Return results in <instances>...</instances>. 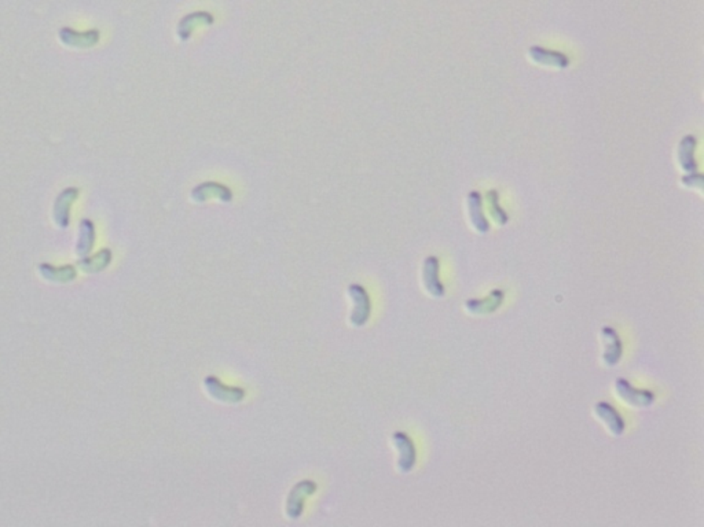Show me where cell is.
<instances>
[{
  "label": "cell",
  "instance_id": "1",
  "mask_svg": "<svg viewBox=\"0 0 704 527\" xmlns=\"http://www.w3.org/2000/svg\"><path fill=\"white\" fill-rule=\"evenodd\" d=\"M348 292L353 301L351 323L355 327H362L368 323L371 317V304L369 294L361 285H351Z\"/></svg>",
  "mask_w": 704,
  "mask_h": 527
},
{
  "label": "cell",
  "instance_id": "2",
  "mask_svg": "<svg viewBox=\"0 0 704 527\" xmlns=\"http://www.w3.org/2000/svg\"><path fill=\"white\" fill-rule=\"evenodd\" d=\"M316 491V483L313 481H301L291 491L286 501V513L291 519H298L304 509V500Z\"/></svg>",
  "mask_w": 704,
  "mask_h": 527
},
{
  "label": "cell",
  "instance_id": "3",
  "mask_svg": "<svg viewBox=\"0 0 704 527\" xmlns=\"http://www.w3.org/2000/svg\"><path fill=\"white\" fill-rule=\"evenodd\" d=\"M79 188L76 187H68L64 191L58 194L54 200V209H53V216L54 221L61 228H68L71 224V208L76 200L79 198Z\"/></svg>",
  "mask_w": 704,
  "mask_h": 527
},
{
  "label": "cell",
  "instance_id": "4",
  "mask_svg": "<svg viewBox=\"0 0 704 527\" xmlns=\"http://www.w3.org/2000/svg\"><path fill=\"white\" fill-rule=\"evenodd\" d=\"M615 387H616L619 397L633 406L647 408L649 405H652V402L655 400V396L652 392L643 390V389H634L630 383L628 382L626 379H622V378L615 382Z\"/></svg>",
  "mask_w": 704,
  "mask_h": 527
},
{
  "label": "cell",
  "instance_id": "5",
  "mask_svg": "<svg viewBox=\"0 0 704 527\" xmlns=\"http://www.w3.org/2000/svg\"><path fill=\"white\" fill-rule=\"evenodd\" d=\"M204 384L208 393L216 400L238 404L245 399V390L243 389L226 386L216 377H212V375L206 377Z\"/></svg>",
  "mask_w": 704,
  "mask_h": 527
},
{
  "label": "cell",
  "instance_id": "6",
  "mask_svg": "<svg viewBox=\"0 0 704 527\" xmlns=\"http://www.w3.org/2000/svg\"><path fill=\"white\" fill-rule=\"evenodd\" d=\"M58 36H59V40L68 47L91 48L99 41L101 35H99V31H96V29H90L86 32H77L72 28L66 26V28L59 29Z\"/></svg>",
  "mask_w": 704,
  "mask_h": 527
},
{
  "label": "cell",
  "instance_id": "7",
  "mask_svg": "<svg viewBox=\"0 0 704 527\" xmlns=\"http://www.w3.org/2000/svg\"><path fill=\"white\" fill-rule=\"evenodd\" d=\"M392 441H393L396 449L399 451V470L402 473L411 471L414 464H416V459H417L413 441L405 433H401V431L393 434Z\"/></svg>",
  "mask_w": 704,
  "mask_h": 527
},
{
  "label": "cell",
  "instance_id": "8",
  "mask_svg": "<svg viewBox=\"0 0 704 527\" xmlns=\"http://www.w3.org/2000/svg\"><path fill=\"white\" fill-rule=\"evenodd\" d=\"M424 285L431 295L435 298H442L445 295V287L439 279V260L436 257H428L424 262Z\"/></svg>",
  "mask_w": 704,
  "mask_h": 527
},
{
  "label": "cell",
  "instance_id": "9",
  "mask_svg": "<svg viewBox=\"0 0 704 527\" xmlns=\"http://www.w3.org/2000/svg\"><path fill=\"white\" fill-rule=\"evenodd\" d=\"M601 335L604 339V354L603 362L608 367H613L619 363L622 356V342L616 331L612 327H604L601 329Z\"/></svg>",
  "mask_w": 704,
  "mask_h": 527
},
{
  "label": "cell",
  "instance_id": "10",
  "mask_svg": "<svg viewBox=\"0 0 704 527\" xmlns=\"http://www.w3.org/2000/svg\"><path fill=\"white\" fill-rule=\"evenodd\" d=\"M503 297H505L503 291H491L490 295L483 298V300H468L465 302V307H466L468 312H471L473 314L493 313L500 308L501 304L503 302Z\"/></svg>",
  "mask_w": 704,
  "mask_h": 527
},
{
  "label": "cell",
  "instance_id": "11",
  "mask_svg": "<svg viewBox=\"0 0 704 527\" xmlns=\"http://www.w3.org/2000/svg\"><path fill=\"white\" fill-rule=\"evenodd\" d=\"M595 414L608 426V429L613 436H620L625 431V421L611 404L598 402L595 405Z\"/></svg>",
  "mask_w": 704,
  "mask_h": 527
},
{
  "label": "cell",
  "instance_id": "12",
  "mask_svg": "<svg viewBox=\"0 0 704 527\" xmlns=\"http://www.w3.org/2000/svg\"><path fill=\"white\" fill-rule=\"evenodd\" d=\"M95 245V227L94 222L89 218L81 220L79 225V239L76 245V253L83 257L90 255Z\"/></svg>",
  "mask_w": 704,
  "mask_h": 527
},
{
  "label": "cell",
  "instance_id": "13",
  "mask_svg": "<svg viewBox=\"0 0 704 527\" xmlns=\"http://www.w3.org/2000/svg\"><path fill=\"white\" fill-rule=\"evenodd\" d=\"M39 272L40 275L54 283H69L76 279V268L74 265H64V267H53L47 262H43L39 265Z\"/></svg>",
  "mask_w": 704,
  "mask_h": 527
},
{
  "label": "cell",
  "instance_id": "14",
  "mask_svg": "<svg viewBox=\"0 0 704 527\" xmlns=\"http://www.w3.org/2000/svg\"><path fill=\"white\" fill-rule=\"evenodd\" d=\"M111 262V250L102 249L96 255L83 257L77 264L79 267L87 273L102 272L106 270Z\"/></svg>",
  "mask_w": 704,
  "mask_h": 527
},
{
  "label": "cell",
  "instance_id": "15",
  "mask_svg": "<svg viewBox=\"0 0 704 527\" xmlns=\"http://www.w3.org/2000/svg\"><path fill=\"white\" fill-rule=\"evenodd\" d=\"M469 215H471V221H472L473 227L481 234H487L490 230V225H488V221L486 220V216L483 213L482 197L476 191L469 194Z\"/></svg>",
  "mask_w": 704,
  "mask_h": 527
},
{
  "label": "cell",
  "instance_id": "16",
  "mask_svg": "<svg viewBox=\"0 0 704 527\" xmlns=\"http://www.w3.org/2000/svg\"><path fill=\"white\" fill-rule=\"evenodd\" d=\"M530 54H531V58L538 63H543L548 66H556V68H561V69L568 66V58L560 54V53H553V51H548V50H543L539 47H533L530 50Z\"/></svg>",
  "mask_w": 704,
  "mask_h": 527
},
{
  "label": "cell",
  "instance_id": "17",
  "mask_svg": "<svg viewBox=\"0 0 704 527\" xmlns=\"http://www.w3.org/2000/svg\"><path fill=\"white\" fill-rule=\"evenodd\" d=\"M695 145H696V139L693 136H686L684 140H681L680 145V164L681 168L688 172L696 170V163L693 160Z\"/></svg>",
  "mask_w": 704,
  "mask_h": 527
},
{
  "label": "cell",
  "instance_id": "18",
  "mask_svg": "<svg viewBox=\"0 0 704 527\" xmlns=\"http://www.w3.org/2000/svg\"><path fill=\"white\" fill-rule=\"evenodd\" d=\"M488 200H490V205H491V216L494 218V221L500 225H503L508 222V215L501 209L498 206V194L496 191H490L488 193Z\"/></svg>",
  "mask_w": 704,
  "mask_h": 527
}]
</instances>
